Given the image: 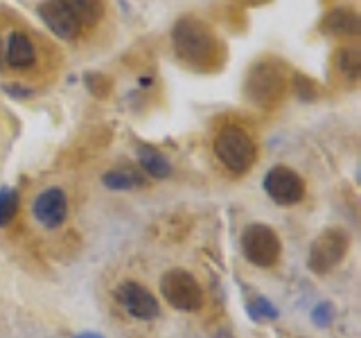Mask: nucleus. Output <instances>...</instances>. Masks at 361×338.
<instances>
[{
  "instance_id": "nucleus-8",
  "label": "nucleus",
  "mask_w": 361,
  "mask_h": 338,
  "mask_svg": "<svg viewBox=\"0 0 361 338\" xmlns=\"http://www.w3.org/2000/svg\"><path fill=\"white\" fill-rule=\"evenodd\" d=\"M32 217L48 230H54V228H59V225H63V221L68 219L66 192L61 187L43 189L32 203Z\"/></svg>"
},
{
  "instance_id": "nucleus-9",
  "label": "nucleus",
  "mask_w": 361,
  "mask_h": 338,
  "mask_svg": "<svg viewBox=\"0 0 361 338\" xmlns=\"http://www.w3.org/2000/svg\"><path fill=\"white\" fill-rule=\"evenodd\" d=\"M39 16L43 18L45 25L54 32L56 37L63 41H73L79 34V23L73 18V14L68 11V7L61 0H45L39 5Z\"/></svg>"
},
{
  "instance_id": "nucleus-4",
  "label": "nucleus",
  "mask_w": 361,
  "mask_h": 338,
  "mask_svg": "<svg viewBox=\"0 0 361 338\" xmlns=\"http://www.w3.org/2000/svg\"><path fill=\"white\" fill-rule=\"evenodd\" d=\"M280 237L271 225L253 223L242 232V253L246 262H251L257 268H271L280 259Z\"/></svg>"
},
{
  "instance_id": "nucleus-2",
  "label": "nucleus",
  "mask_w": 361,
  "mask_h": 338,
  "mask_svg": "<svg viewBox=\"0 0 361 338\" xmlns=\"http://www.w3.org/2000/svg\"><path fill=\"white\" fill-rule=\"evenodd\" d=\"M214 154L219 163L233 174H244L255 163V142L244 129L240 127H226L214 138Z\"/></svg>"
},
{
  "instance_id": "nucleus-14",
  "label": "nucleus",
  "mask_w": 361,
  "mask_h": 338,
  "mask_svg": "<svg viewBox=\"0 0 361 338\" xmlns=\"http://www.w3.org/2000/svg\"><path fill=\"white\" fill-rule=\"evenodd\" d=\"M102 180H104V185L109 189H118V192L140 187L145 183V180L135 172H131V169H113V172H106Z\"/></svg>"
},
{
  "instance_id": "nucleus-10",
  "label": "nucleus",
  "mask_w": 361,
  "mask_h": 338,
  "mask_svg": "<svg viewBox=\"0 0 361 338\" xmlns=\"http://www.w3.org/2000/svg\"><path fill=\"white\" fill-rule=\"evenodd\" d=\"M5 59L11 68H27L34 63V45L23 32H14L9 37Z\"/></svg>"
},
{
  "instance_id": "nucleus-20",
  "label": "nucleus",
  "mask_w": 361,
  "mask_h": 338,
  "mask_svg": "<svg viewBox=\"0 0 361 338\" xmlns=\"http://www.w3.org/2000/svg\"><path fill=\"white\" fill-rule=\"evenodd\" d=\"M77 338H102V336H97V334H82V336H77Z\"/></svg>"
},
{
  "instance_id": "nucleus-7",
  "label": "nucleus",
  "mask_w": 361,
  "mask_h": 338,
  "mask_svg": "<svg viewBox=\"0 0 361 338\" xmlns=\"http://www.w3.org/2000/svg\"><path fill=\"white\" fill-rule=\"evenodd\" d=\"M116 300L135 320H154L161 313V307H158L154 293L138 284V282H122L116 289Z\"/></svg>"
},
{
  "instance_id": "nucleus-18",
  "label": "nucleus",
  "mask_w": 361,
  "mask_h": 338,
  "mask_svg": "<svg viewBox=\"0 0 361 338\" xmlns=\"http://www.w3.org/2000/svg\"><path fill=\"white\" fill-rule=\"evenodd\" d=\"M332 307L327 302H321L319 307L314 309V313H312V318H314V323L316 325H321V327H325V325H330L332 323Z\"/></svg>"
},
{
  "instance_id": "nucleus-1",
  "label": "nucleus",
  "mask_w": 361,
  "mask_h": 338,
  "mask_svg": "<svg viewBox=\"0 0 361 338\" xmlns=\"http://www.w3.org/2000/svg\"><path fill=\"white\" fill-rule=\"evenodd\" d=\"M174 48L185 63L195 68H208L217 61L219 43L206 23L197 18H180L174 25Z\"/></svg>"
},
{
  "instance_id": "nucleus-13",
  "label": "nucleus",
  "mask_w": 361,
  "mask_h": 338,
  "mask_svg": "<svg viewBox=\"0 0 361 338\" xmlns=\"http://www.w3.org/2000/svg\"><path fill=\"white\" fill-rule=\"evenodd\" d=\"M323 27L330 34H357L359 32V16L353 9H332L325 16Z\"/></svg>"
},
{
  "instance_id": "nucleus-11",
  "label": "nucleus",
  "mask_w": 361,
  "mask_h": 338,
  "mask_svg": "<svg viewBox=\"0 0 361 338\" xmlns=\"http://www.w3.org/2000/svg\"><path fill=\"white\" fill-rule=\"evenodd\" d=\"M135 154H138V161H140L142 169L149 176H154V178H167L169 174H172V165H169L165 154L154 149V146H149V144H138Z\"/></svg>"
},
{
  "instance_id": "nucleus-17",
  "label": "nucleus",
  "mask_w": 361,
  "mask_h": 338,
  "mask_svg": "<svg viewBox=\"0 0 361 338\" xmlns=\"http://www.w3.org/2000/svg\"><path fill=\"white\" fill-rule=\"evenodd\" d=\"M248 313L253 315V320H259V323L278 318V309L267 298H255V300H251V304H248Z\"/></svg>"
},
{
  "instance_id": "nucleus-5",
  "label": "nucleus",
  "mask_w": 361,
  "mask_h": 338,
  "mask_svg": "<svg viewBox=\"0 0 361 338\" xmlns=\"http://www.w3.org/2000/svg\"><path fill=\"white\" fill-rule=\"evenodd\" d=\"M161 293L169 307L178 311H199L203 304V291L188 270L172 268L161 277Z\"/></svg>"
},
{
  "instance_id": "nucleus-19",
  "label": "nucleus",
  "mask_w": 361,
  "mask_h": 338,
  "mask_svg": "<svg viewBox=\"0 0 361 338\" xmlns=\"http://www.w3.org/2000/svg\"><path fill=\"white\" fill-rule=\"evenodd\" d=\"M5 65V50H3V41H0V68Z\"/></svg>"
},
{
  "instance_id": "nucleus-12",
  "label": "nucleus",
  "mask_w": 361,
  "mask_h": 338,
  "mask_svg": "<svg viewBox=\"0 0 361 338\" xmlns=\"http://www.w3.org/2000/svg\"><path fill=\"white\" fill-rule=\"evenodd\" d=\"M79 25H95L102 18V0H61Z\"/></svg>"
},
{
  "instance_id": "nucleus-16",
  "label": "nucleus",
  "mask_w": 361,
  "mask_h": 338,
  "mask_svg": "<svg viewBox=\"0 0 361 338\" xmlns=\"http://www.w3.org/2000/svg\"><path fill=\"white\" fill-rule=\"evenodd\" d=\"M338 68L341 73L348 75L350 79H357L361 73V54L357 48H343L338 52Z\"/></svg>"
},
{
  "instance_id": "nucleus-6",
  "label": "nucleus",
  "mask_w": 361,
  "mask_h": 338,
  "mask_svg": "<svg viewBox=\"0 0 361 338\" xmlns=\"http://www.w3.org/2000/svg\"><path fill=\"white\" fill-rule=\"evenodd\" d=\"M264 192L278 206H296L305 196V183L293 169L278 165L264 176Z\"/></svg>"
},
{
  "instance_id": "nucleus-15",
  "label": "nucleus",
  "mask_w": 361,
  "mask_h": 338,
  "mask_svg": "<svg viewBox=\"0 0 361 338\" xmlns=\"http://www.w3.org/2000/svg\"><path fill=\"white\" fill-rule=\"evenodd\" d=\"M18 212V194L16 189L11 187H3L0 189V228L7 223H11V219L16 217Z\"/></svg>"
},
{
  "instance_id": "nucleus-3",
  "label": "nucleus",
  "mask_w": 361,
  "mask_h": 338,
  "mask_svg": "<svg viewBox=\"0 0 361 338\" xmlns=\"http://www.w3.org/2000/svg\"><path fill=\"white\" fill-rule=\"evenodd\" d=\"M350 248V237L341 228H327L323 230L310 246L307 253V266L312 273L325 275L334 270L343 262Z\"/></svg>"
}]
</instances>
